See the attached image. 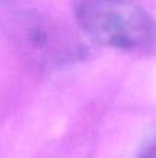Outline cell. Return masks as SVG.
Instances as JSON below:
<instances>
[{
    "instance_id": "obj_1",
    "label": "cell",
    "mask_w": 156,
    "mask_h": 158,
    "mask_svg": "<svg viewBox=\"0 0 156 158\" xmlns=\"http://www.w3.org/2000/svg\"><path fill=\"white\" fill-rule=\"evenodd\" d=\"M0 28L20 60L35 72L58 71L87 55L70 26L34 0H0Z\"/></svg>"
},
{
    "instance_id": "obj_2",
    "label": "cell",
    "mask_w": 156,
    "mask_h": 158,
    "mask_svg": "<svg viewBox=\"0 0 156 158\" xmlns=\"http://www.w3.org/2000/svg\"><path fill=\"white\" fill-rule=\"evenodd\" d=\"M75 20L104 46L149 51L156 45L155 19L135 0H77Z\"/></svg>"
},
{
    "instance_id": "obj_3",
    "label": "cell",
    "mask_w": 156,
    "mask_h": 158,
    "mask_svg": "<svg viewBox=\"0 0 156 158\" xmlns=\"http://www.w3.org/2000/svg\"><path fill=\"white\" fill-rule=\"evenodd\" d=\"M138 158H156V135L142 148Z\"/></svg>"
}]
</instances>
